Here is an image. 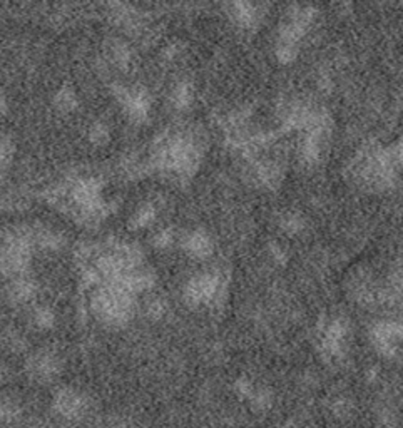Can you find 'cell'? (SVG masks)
Instances as JSON below:
<instances>
[{"mask_svg": "<svg viewBox=\"0 0 403 428\" xmlns=\"http://www.w3.org/2000/svg\"><path fill=\"white\" fill-rule=\"evenodd\" d=\"M105 134H108V129H105L104 124H99V122H97V124L91 128L92 141H99L101 137H105Z\"/></svg>", "mask_w": 403, "mask_h": 428, "instance_id": "2", "label": "cell"}, {"mask_svg": "<svg viewBox=\"0 0 403 428\" xmlns=\"http://www.w3.org/2000/svg\"><path fill=\"white\" fill-rule=\"evenodd\" d=\"M54 103H55L57 109H59V111L71 112V111H74V109L77 108V96H76V92L72 91V89L64 87L62 91L57 92Z\"/></svg>", "mask_w": 403, "mask_h": 428, "instance_id": "1", "label": "cell"}, {"mask_svg": "<svg viewBox=\"0 0 403 428\" xmlns=\"http://www.w3.org/2000/svg\"><path fill=\"white\" fill-rule=\"evenodd\" d=\"M3 109H6V101H3L2 94H0V114H2Z\"/></svg>", "mask_w": 403, "mask_h": 428, "instance_id": "3", "label": "cell"}]
</instances>
